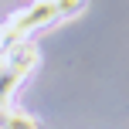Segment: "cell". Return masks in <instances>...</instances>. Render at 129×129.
<instances>
[{"label":"cell","mask_w":129,"mask_h":129,"mask_svg":"<svg viewBox=\"0 0 129 129\" xmlns=\"http://www.w3.org/2000/svg\"><path fill=\"white\" fill-rule=\"evenodd\" d=\"M58 17V7H54V0H34L31 7H24V10H17L10 20H7V38H10V44H17V41H24L27 34L41 31V27L54 24Z\"/></svg>","instance_id":"cell-1"},{"label":"cell","mask_w":129,"mask_h":129,"mask_svg":"<svg viewBox=\"0 0 129 129\" xmlns=\"http://www.w3.org/2000/svg\"><path fill=\"white\" fill-rule=\"evenodd\" d=\"M7 71H14L17 78H27V71H34V64H38V48L31 44V41H17V44L7 48Z\"/></svg>","instance_id":"cell-2"},{"label":"cell","mask_w":129,"mask_h":129,"mask_svg":"<svg viewBox=\"0 0 129 129\" xmlns=\"http://www.w3.org/2000/svg\"><path fill=\"white\" fill-rule=\"evenodd\" d=\"M0 129H41L38 119L24 109H10V105L0 102Z\"/></svg>","instance_id":"cell-3"},{"label":"cell","mask_w":129,"mask_h":129,"mask_svg":"<svg viewBox=\"0 0 129 129\" xmlns=\"http://www.w3.org/2000/svg\"><path fill=\"white\" fill-rule=\"evenodd\" d=\"M58 7V17H78L85 10V0H54Z\"/></svg>","instance_id":"cell-4"},{"label":"cell","mask_w":129,"mask_h":129,"mask_svg":"<svg viewBox=\"0 0 129 129\" xmlns=\"http://www.w3.org/2000/svg\"><path fill=\"white\" fill-rule=\"evenodd\" d=\"M4 71H7V54L0 51V75H4Z\"/></svg>","instance_id":"cell-5"}]
</instances>
